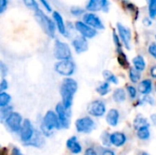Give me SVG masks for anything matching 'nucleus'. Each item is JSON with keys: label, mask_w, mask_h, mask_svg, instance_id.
<instances>
[{"label": "nucleus", "mask_w": 156, "mask_h": 155, "mask_svg": "<svg viewBox=\"0 0 156 155\" xmlns=\"http://www.w3.org/2000/svg\"><path fill=\"white\" fill-rule=\"evenodd\" d=\"M78 90V84L76 80L71 78H67L63 80L60 87V94L62 104L66 110H69L73 102V95Z\"/></svg>", "instance_id": "obj_1"}, {"label": "nucleus", "mask_w": 156, "mask_h": 155, "mask_svg": "<svg viewBox=\"0 0 156 155\" xmlns=\"http://www.w3.org/2000/svg\"><path fill=\"white\" fill-rule=\"evenodd\" d=\"M54 129H61L60 122L58 120L57 113H55L52 111H48L43 118L41 123V131L44 135L50 136L51 132Z\"/></svg>", "instance_id": "obj_2"}, {"label": "nucleus", "mask_w": 156, "mask_h": 155, "mask_svg": "<svg viewBox=\"0 0 156 155\" xmlns=\"http://www.w3.org/2000/svg\"><path fill=\"white\" fill-rule=\"evenodd\" d=\"M35 16L37 21L38 22V24L41 26L42 29L45 31V33L51 38L55 37V34H56V25L53 19L49 18L42 10H37V12H35Z\"/></svg>", "instance_id": "obj_3"}, {"label": "nucleus", "mask_w": 156, "mask_h": 155, "mask_svg": "<svg viewBox=\"0 0 156 155\" xmlns=\"http://www.w3.org/2000/svg\"><path fill=\"white\" fill-rule=\"evenodd\" d=\"M54 56L59 61L70 59L71 50L69 46L61 40H56L54 45Z\"/></svg>", "instance_id": "obj_4"}, {"label": "nucleus", "mask_w": 156, "mask_h": 155, "mask_svg": "<svg viewBox=\"0 0 156 155\" xmlns=\"http://www.w3.org/2000/svg\"><path fill=\"white\" fill-rule=\"evenodd\" d=\"M55 70L61 76L69 77L74 73L75 64L71 59L60 60L55 64Z\"/></svg>", "instance_id": "obj_5"}, {"label": "nucleus", "mask_w": 156, "mask_h": 155, "mask_svg": "<svg viewBox=\"0 0 156 155\" xmlns=\"http://www.w3.org/2000/svg\"><path fill=\"white\" fill-rule=\"evenodd\" d=\"M75 127L78 132L90 133L95 129L96 124L90 117H83L76 121Z\"/></svg>", "instance_id": "obj_6"}, {"label": "nucleus", "mask_w": 156, "mask_h": 155, "mask_svg": "<svg viewBox=\"0 0 156 155\" xmlns=\"http://www.w3.org/2000/svg\"><path fill=\"white\" fill-rule=\"evenodd\" d=\"M82 21L86 23L88 26H91L92 28L96 30H101L104 29V24L100 18L99 16H97L95 13L87 12L82 16Z\"/></svg>", "instance_id": "obj_7"}, {"label": "nucleus", "mask_w": 156, "mask_h": 155, "mask_svg": "<svg viewBox=\"0 0 156 155\" xmlns=\"http://www.w3.org/2000/svg\"><path fill=\"white\" fill-rule=\"evenodd\" d=\"M110 1L109 0H89L86 8L89 12H99L103 11L107 13L110 9Z\"/></svg>", "instance_id": "obj_8"}, {"label": "nucleus", "mask_w": 156, "mask_h": 155, "mask_svg": "<svg viewBox=\"0 0 156 155\" xmlns=\"http://www.w3.org/2000/svg\"><path fill=\"white\" fill-rule=\"evenodd\" d=\"M117 30H118V35H119L123 46L127 49H131V42H132L131 29L121 23H117Z\"/></svg>", "instance_id": "obj_9"}, {"label": "nucleus", "mask_w": 156, "mask_h": 155, "mask_svg": "<svg viewBox=\"0 0 156 155\" xmlns=\"http://www.w3.org/2000/svg\"><path fill=\"white\" fill-rule=\"evenodd\" d=\"M34 133H35V131H34L31 122L27 119L24 120L22 127L19 131V135H20L21 141L24 142L25 143H28L34 136Z\"/></svg>", "instance_id": "obj_10"}, {"label": "nucleus", "mask_w": 156, "mask_h": 155, "mask_svg": "<svg viewBox=\"0 0 156 155\" xmlns=\"http://www.w3.org/2000/svg\"><path fill=\"white\" fill-rule=\"evenodd\" d=\"M75 28L76 30L80 34V36L88 38H93L97 35V30L92 28L91 26H88L86 23L81 21H76L75 22Z\"/></svg>", "instance_id": "obj_11"}, {"label": "nucleus", "mask_w": 156, "mask_h": 155, "mask_svg": "<svg viewBox=\"0 0 156 155\" xmlns=\"http://www.w3.org/2000/svg\"><path fill=\"white\" fill-rule=\"evenodd\" d=\"M87 111L91 116L102 117L106 112V106L101 100H94L90 103Z\"/></svg>", "instance_id": "obj_12"}, {"label": "nucleus", "mask_w": 156, "mask_h": 155, "mask_svg": "<svg viewBox=\"0 0 156 155\" xmlns=\"http://www.w3.org/2000/svg\"><path fill=\"white\" fill-rule=\"evenodd\" d=\"M5 123L7 127L15 132H17L20 131L22 127V116L18 112H12L11 115L6 119Z\"/></svg>", "instance_id": "obj_13"}, {"label": "nucleus", "mask_w": 156, "mask_h": 155, "mask_svg": "<svg viewBox=\"0 0 156 155\" xmlns=\"http://www.w3.org/2000/svg\"><path fill=\"white\" fill-rule=\"evenodd\" d=\"M56 113L60 122L61 128L68 129L69 127V116L68 114V110L65 109L62 103H58L56 106Z\"/></svg>", "instance_id": "obj_14"}, {"label": "nucleus", "mask_w": 156, "mask_h": 155, "mask_svg": "<svg viewBox=\"0 0 156 155\" xmlns=\"http://www.w3.org/2000/svg\"><path fill=\"white\" fill-rule=\"evenodd\" d=\"M72 47L78 54L84 53L89 48L88 40L86 37H84L82 36H78L72 40Z\"/></svg>", "instance_id": "obj_15"}, {"label": "nucleus", "mask_w": 156, "mask_h": 155, "mask_svg": "<svg viewBox=\"0 0 156 155\" xmlns=\"http://www.w3.org/2000/svg\"><path fill=\"white\" fill-rule=\"evenodd\" d=\"M52 18L55 22V25H56V27L57 29L58 30V32L64 36V37H68V30H67V26L65 25V22H64V19L61 16V14L58 11H54L52 13Z\"/></svg>", "instance_id": "obj_16"}, {"label": "nucleus", "mask_w": 156, "mask_h": 155, "mask_svg": "<svg viewBox=\"0 0 156 155\" xmlns=\"http://www.w3.org/2000/svg\"><path fill=\"white\" fill-rule=\"evenodd\" d=\"M67 148L73 153V154H79L80 153L82 148H81V145L80 144L78 139L76 136H72L70 137L68 141H67Z\"/></svg>", "instance_id": "obj_17"}, {"label": "nucleus", "mask_w": 156, "mask_h": 155, "mask_svg": "<svg viewBox=\"0 0 156 155\" xmlns=\"http://www.w3.org/2000/svg\"><path fill=\"white\" fill-rule=\"evenodd\" d=\"M126 143V135L122 132H116L111 134V143L116 147H121Z\"/></svg>", "instance_id": "obj_18"}, {"label": "nucleus", "mask_w": 156, "mask_h": 155, "mask_svg": "<svg viewBox=\"0 0 156 155\" xmlns=\"http://www.w3.org/2000/svg\"><path fill=\"white\" fill-rule=\"evenodd\" d=\"M119 119H120V113L118 110L116 109H112L108 111L107 116H106V121L109 125L115 127L119 123Z\"/></svg>", "instance_id": "obj_19"}, {"label": "nucleus", "mask_w": 156, "mask_h": 155, "mask_svg": "<svg viewBox=\"0 0 156 155\" xmlns=\"http://www.w3.org/2000/svg\"><path fill=\"white\" fill-rule=\"evenodd\" d=\"M153 90V83L150 79H144L141 81L138 85V90L144 95H148Z\"/></svg>", "instance_id": "obj_20"}, {"label": "nucleus", "mask_w": 156, "mask_h": 155, "mask_svg": "<svg viewBox=\"0 0 156 155\" xmlns=\"http://www.w3.org/2000/svg\"><path fill=\"white\" fill-rule=\"evenodd\" d=\"M43 143H44V141H43V138L41 137V133L39 132H35L34 136L32 137V139L28 143H27L25 144L34 146V147H40L43 144Z\"/></svg>", "instance_id": "obj_21"}, {"label": "nucleus", "mask_w": 156, "mask_h": 155, "mask_svg": "<svg viewBox=\"0 0 156 155\" xmlns=\"http://www.w3.org/2000/svg\"><path fill=\"white\" fill-rule=\"evenodd\" d=\"M133 66H134V69H137L139 71H143V70L145 69L146 63H145V60H144V58L143 56L138 55L135 58H133Z\"/></svg>", "instance_id": "obj_22"}, {"label": "nucleus", "mask_w": 156, "mask_h": 155, "mask_svg": "<svg viewBox=\"0 0 156 155\" xmlns=\"http://www.w3.org/2000/svg\"><path fill=\"white\" fill-rule=\"evenodd\" d=\"M113 100L114 101L118 102V103H122L126 99V93H125V90L122 88H119V89H116L113 92Z\"/></svg>", "instance_id": "obj_23"}, {"label": "nucleus", "mask_w": 156, "mask_h": 155, "mask_svg": "<svg viewBox=\"0 0 156 155\" xmlns=\"http://www.w3.org/2000/svg\"><path fill=\"white\" fill-rule=\"evenodd\" d=\"M117 54H118L117 58H118L119 64L122 66V68H123V69H128V68L130 67V63H129V61H128V59H127V57H126L125 53L122 51V49L117 50Z\"/></svg>", "instance_id": "obj_24"}, {"label": "nucleus", "mask_w": 156, "mask_h": 155, "mask_svg": "<svg viewBox=\"0 0 156 155\" xmlns=\"http://www.w3.org/2000/svg\"><path fill=\"white\" fill-rule=\"evenodd\" d=\"M137 136L141 140H147L150 137V131H149V126H144L137 130Z\"/></svg>", "instance_id": "obj_25"}, {"label": "nucleus", "mask_w": 156, "mask_h": 155, "mask_svg": "<svg viewBox=\"0 0 156 155\" xmlns=\"http://www.w3.org/2000/svg\"><path fill=\"white\" fill-rule=\"evenodd\" d=\"M102 75L106 80V82L109 83H113V84H117L118 83V78L110 70H104L102 72Z\"/></svg>", "instance_id": "obj_26"}, {"label": "nucleus", "mask_w": 156, "mask_h": 155, "mask_svg": "<svg viewBox=\"0 0 156 155\" xmlns=\"http://www.w3.org/2000/svg\"><path fill=\"white\" fill-rule=\"evenodd\" d=\"M12 107L11 106H6V107H3V108H1V110H0V118H1V121L2 122H4V121H6V119L11 115V113L12 112H14V111H12Z\"/></svg>", "instance_id": "obj_27"}, {"label": "nucleus", "mask_w": 156, "mask_h": 155, "mask_svg": "<svg viewBox=\"0 0 156 155\" xmlns=\"http://www.w3.org/2000/svg\"><path fill=\"white\" fill-rule=\"evenodd\" d=\"M141 71L135 69L134 68L133 69H130V72H129V78L131 79L132 82L133 83H137L140 79H141Z\"/></svg>", "instance_id": "obj_28"}, {"label": "nucleus", "mask_w": 156, "mask_h": 155, "mask_svg": "<svg viewBox=\"0 0 156 155\" xmlns=\"http://www.w3.org/2000/svg\"><path fill=\"white\" fill-rule=\"evenodd\" d=\"M11 100V97L8 93L6 92H0V107H6L8 106L9 102Z\"/></svg>", "instance_id": "obj_29"}, {"label": "nucleus", "mask_w": 156, "mask_h": 155, "mask_svg": "<svg viewBox=\"0 0 156 155\" xmlns=\"http://www.w3.org/2000/svg\"><path fill=\"white\" fill-rule=\"evenodd\" d=\"M97 92L101 95V96H105L106 94L109 93L110 91V83L109 82H103L102 84H101L98 88H97Z\"/></svg>", "instance_id": "obj_30"}, {"label": "nucleus", "mask_w": 156, "mask_h": 155, "mask_svg": "<svg viewBox=\"0 0 156 155\" xmlns=\"http://www.w3.org/2000/svg\"><path fill=\"white\" fill-rule=\"evenodd\" d=\"M123 5L126 7V9H128L132 14H135V16H136V18H137V16H138V15H139V10H138V8L134 5V4H133V3H131V2H129V1H124L123 2Z\"/></svg>", "instance_id": "obj_31"}, {"label": "nucleus", "mask_w": 156, "mask_h": 155, "mask_svg": "<svg viewBox=\"0 0 156 155\" xmlns=\"http://www.w3.org/2000/svg\"><path fill=\"white\" fill-rule=\"evenodd\" d=\"M23 2L27 7L33 10L34 12H37V10H39V5L36 0H23Z\"/></svg>", "instance_id": "obj_32"}, {"label": "nucleus", "mask_w": 156, "mask_h": 155, "mask_svg": "<svg viewBox=\"0 0 156 155\" xmlns=\"http://www.w3.org/2000/svg\"><path fill=\"white\" fill-rule=\"evenodd\" d=\"M134 127L138 130L142 127H144V126H149L148 122H147V120L145 118H143V117H138L135 119L134 121Z\"/></svg>", "instance_id": "obj_33"}, {"label": "nucleus", "mask_w": 156, "mask_h": 155, "mask_svg": "<svg viewBox=\"0 0 156 155\" xmlns=\"http://www.w3.org/2000/svg\"><path fill=\"white\" fill-rule=\"evenodd\" d=\"M148 13L151 19L156 18V0L148 4Z\"/></svg>", "instance_id": "obj_34"}, {"label": "nucleus", "mask_w": 156, "mask_h": 155, "mask_svg": "<svg viewBox=\"0 0 156 155\" xmlns=\"http://www.w3.org/2000/svg\"><path fill=\"white\" fill-rule=\"evenodd\" d=\"M70 14L74 16H80L85 14V11L83 8L80 6H72L70 8Z\"/></svg>", "instance_id": "obj_35"}, {"label": "nucleus", "mask_w": 156, "mask_h": 155, "mask_svg": "<svg viewBox=\"0 0 156 155\" xmlns=\"http://www.w3.org/2000/svg\"><path fill=\"white\" fill-rule=\"evenodd\" d=\"M112 37H113V42L116 46V50H121L122 49V40L119 37V35L116 34V32L114 31L113 34H112Z\"/></svg>", "instance_id": "obj_36"}, {"label": "nucleus", "mask_w": 156, "mask_h": 155, "mask_svg": "<svg viewBox=\"0 0 156 155\" xmlns=\"http://www.w3.org/2000/svg\"><path fill=\"white\" fill-rule=\"evenodd\" d=\"M101 143L105 145V146H109L111 143V135L108 132H103L101 134Z\"/></svg>", "instance_id": "obj_37"}, {"label": "nucleus", "mask_w": 156, "mask_h": 155, "mask_svg": "<svg viewBox=\"0 0 156 155\" xmlns=\"http://www.w3.org/2000/svg\"><path fill=\"white\" fill-rule=\"evenodd\" d=\"M127 91H128V94H129L131 99H134L136 97V95H137V90L133 86H128L127 87Z\"/></svg>", "instance_id": "obj_38"}, {"label": "nucleus", "mask_w": 156, "mask_h": 155, "mask_svg": "<svg viewBox=\"0 0 156 155\" xmlns=\"http://www.w3.org/2000/svg\"><path fill=\"white\" fill-rule=\"evenodd\" d=\"M148 52H149V54H150L152 57H154V58L156 59V44L155 43H152V44L149 46V48H148Z\"/></svg>", "instance_id": "obj_39"}, {"label": "nucleus", "mask_w": 156, "mask_h": 155, "mask_svg": "<svg viewBox=\"0 0 156 155\" xmlns=\"http://www.w3.org/2000/svg\"><path fill=\"white\" fill-rule=\"evenodd\" d=\"M39 2L41 3V5L44 6V8H45L48 12H51V11H52L51 5L49 4V2H48V0H39Z\"/></svg>", "instance_id": "obj_40"}, {"label": "nucleus", "mask_w": 156, "mask_h": 155, "mask_svg": "<svg viewBox=\"0 0 156 155\" xmlns=\"http://www.w3.org/2000/svg\"><path fill=\"white\" fill-rule=\"evenodd\" d=\"M0 70H1V73H2V76L3 77H5L6 74H7V72H8V69H7V67L4 64V62H0Z\"/></svg>", "instance_id": "obj_41"}, {"label": "nucleus", "mask_w": 156, "mask_h": 155, "mask_svg": "<svg viewBox=\"0 0 156 155\" xmlns=\"http://www.w3.org/2000/svg\"><path fill=\"white\" fill-rule=\"evenodd\" d=\"M7 88H8V82L5 79H3L1 83H0V90H1V92H4L5 90H7Z\"/></svg>", "instance_id": "obj_42"}, {"label": "nucleus", "mask_w": 156, "mask_h": 155, "mask_svg": "<svg viewBox=\"0 0 156 155\" xmlns=\"http://www.w3.org/2000/svg\"><path fill=\"white\" fill-rule=\"evenodd\" d=\"M7 3H8V0H0V12L1 13H4V11L6 9Z\"/></svg>", "instance_id": "obj_43"}, {"label": "nucleus", "mask_w": 156, "mask_h": 155, "mask_svg": "<svg viewBox=\"0 0 156 155\" xmlns=\"http://www.w3.org/2000/svg\"><path fill=\"white\" fill-rule=\"evenodd\" d=\"M152 23H153V21H152V19H151L150 17H144V18L143 19V24H144L145 26H150L152 25Z\"/></svg>", "instance_id": "obj_44"}, {"label": "nucleus", "mask_w": 156, "mask_h": 155, "mask_svg": "<svg viewBox=\"0 0 156 155\" xmlns=\"http://www.w3.org/2000/svg\"><path fill=\"white\" fill-rule=\"evenodd\" d=\"M84 155H98L96 151L93 149V148H88L86 151H85V153Z\"/></svg>", "instance_id": "obj_45"}, {"label": "nucleus", "mask_w": 156, "mask_h": 155, "mask_svg": "<svg viewBox=\"0 0 156 155\" xmlns=\"http://www.w3.org/2000/svg\"><path fill=\"white\" fill-rule=\"evenodd\" d=\"M11 155H24L21 151L17 148V147H14L13 150H12V153H11Z\"/></svg>", "instance_id": "obj_46"}, {"label": "nucleus", "mask_w": 156, "mask_h": 155, "mask_svg": "<svg viewBox=\"0 0 156 155\" xmlns=\"http://www.w3.org/2000/svg\"><path fill=\"white\" fill-rule=\"evenodd\" d=\"M101 155H115V153H114L113 151H112V150H110V149H106V150H104V151L102 152Z\"/></svg>", "instance_id": "obj_47"}, {"label": "nucleus", "mask_w": 156, "mask_h": 155, "mask_svg": "<svg viewBox=\"0 0 156 155\" xmlns=\"http://www.w3.org/2000/svg\"><path fill=\"white\" fill-rule=\"evenodd\" d=\"M151 75L153 78L156 79V66H154L152 69H151Z\"/></svg>", "instance_id": "obj_48"}, {"label": "nucleus", "mask_w": 156, "mask_h": 155, "mask_svg": "<svg viewBox=\"0 0 156 155\" xmlns=\"http://www.w3.org/2000/svg\"><path fill=\"white\" fill-rule=\"evenodd\" d=\"M153 1H155V0H146L147 4H149V3H151V2H153Z\"/></svg>", "instance_id": "obj_49"}, {"label": "nucleus", "mask_w": 156, "mask_h": 155, "mask_svg": "<svg viewBox=\"0 0 156 155\" xmlns=\"http://www.w3.org/2000/svg\"><path fill=\"white\" fill-rule=\"evenodd\" d=\"M142 155H151V154H149L148 153H143V154Z\"/></svg>", "instance_id": "obj_50"}, {"label": "nucleus", "mask_w": 156, "mask_h": 155, "mask_svg": "<svg viewBox=\"0 0 156 155\" xmlns=\"http://www.w3.org/2000/svg\"><path fill=\"white\" fill-rule=\"evenodd\" d=\"M155 39H156V35H155Z\"/></svg>", "instance_id": "obj_51"}, {"label": "nucleus", "mask_w": 156, "mask_h": 155, "mask_svg": "<svg viewBox=\"0 0 156 155\" xmlns=\"http://www.w3.org/2000/svg\"><path fill=\"white\" fill-rule=\"evenodd\" d=\"M155 88H156V86H155Z\"/></svg>", "instance_id": "obj_52"}]
</instances>
